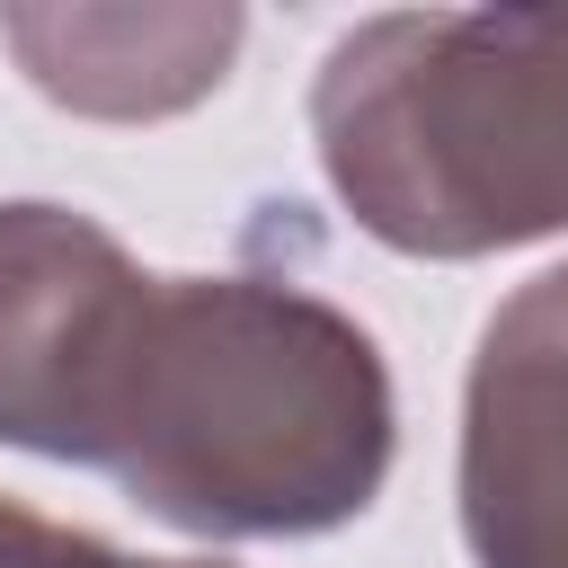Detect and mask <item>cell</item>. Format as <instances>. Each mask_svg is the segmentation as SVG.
Segmentation results:
<instances>
[{"label":"cell","mask_w":568,"mask_h":568,"mask_svg":"<svg viewBox=\"0 0 568 568\" xmlns=\"http://www.w3.org/2000/svg\"><path fill=\"white\" fill-rule=\"evenodd\" d=\"M382 346L284 275H151L89 470L204 541L355 524L390 479Z\"/></svg>","instance_id":"obj_1"},{"label":"cell","mask_w":568,"mask_h":568,"mask_svg":"<svg viewBox=\"0 0 568 568\" xmlns=\"http://www.w3.org/2000/svg\"><path fill=\"white\" fill-rule=\"evenodd\" d=\"M462 541L479 568H568V266L497 302L462 382Z\"/></svg>","instance_id":"obj_4"},{"label":"cell","mask_w":568,"mask_h":568,"mask_svg":"<svg viewBox=\"0 0 568 568\" xmlns=\"http://www.w3.org/2000/svg\"><path fill=\"white\" fill-rule=\"evenodd\" d=\"M248 18L231 0L195 9V0H124V9H0V44L27 62V80L71 106V115H106V124H142V115H178L195 98L222 89L231 53H240Z\"/></svg>","instance_id":"obj_5"},{"label":"cell","mask_w":568,"mask_h":568,"mask_svg":"<svg viewBox=\"0 0 568 568\" xmlns=\"http://www.w3.org/2000/svg\"><path fill=\"white\" fill-rule=\"evenodd\" d=\"M151 275L71 204H0V444L89 462Z\"/></svg>","instance_id":"obj_3"},{"label":"cell","mask_w":568,"mask_h":568,"mask_svg":"<svg viewBox=\"0 0 568 568\" xmlns=\"http://www.w3.org/2000/svg\"><path fill=\"white\" fill-rule=\"evenodd\" d=\"M0 568H222V559H133L80 524H53V515L0 497Z\"/></svg>","instance_id":"obj_6"},{"label":"cell","mask_w":568,"mask_h":568,"mask_svg":"<svg viewBox=\"0 0 568 568\" xmlns=\"http://www.w3.org/2000/svg\"><path fill=\"white\" fill-rule=\"evenodd\" d=\"M311 133L337 204L399 257L568 231V9H390L328 44Z\"/></svg>","instance_id":"obj_2"}]
</instances>
